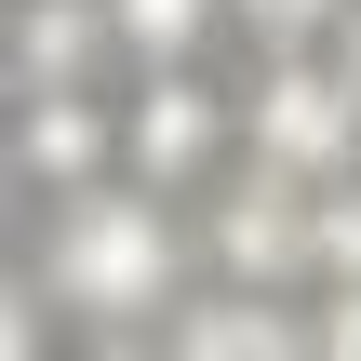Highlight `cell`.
Listing matches in <instances>:
<instances>
[{
	"instance_id": "6da1fadb",
	"label": "cell",
	"mask_w": 361,
	"mask_h": 361,
	"mask_svg": "<svg viewBox=\"0 0 361 361\" xmlns=\"http://www.w3.org/2000/svg\"><path fill=\"white\" fill-rule=\"evenodd\" d=\"M27 268H40L54 322L94 335V322H174L188 281H201V241H188V201H161L134 174H94V188L40 201V255Z\"/></svg>"
},
{
	"instance_id": "7a4b0ae2",
	"label": "cell",
	"mask_w": 361,
	"mask_h": 361,
	"mask_svg": "<svg viewBox=\"0 0 361 361\" xmlns=\"http://www.w3.org/2000/svg\"><path fill=\"white\" fill-rule=\"evenodd\" d=\"M188 241H201V281H241V295H308V281H322V188L241 147V161L188 201Z\"/></svg>"
},
{
	"instance_id": "3957f363",
	"label": "cell",
	"mask_w": 361,
	"mask_h": 361,
	"mask_svg": "<svg viewBox=\"0 0 361 361\" xmlns=\"http://www.w3.org/2000/svg\"><path fill=\"white\" fill-rule=\"evenodd\" d=\"M241 161V80L228 67H134L121 80V174L161 201H201Z\"/></svg>"
},
{
	"instance_id": "277c9868",
	"label": "cell",
	"mask_w": 361,
	"mask_h": 361,
	"mask_svg": "<svg viewBox=\"0 0 361 361\" xmlns=\"http://www.w3.org/2000/svg\"><path fill=\"white\" fill-rule=\"evenodd\" d=\"M241 147L281 161V174H308V188L361 174V80L335 67V40H295V54L241 67Z\"/></svg>"
},
{
	"instance_id": "5b68a950",
	"label": "cell",
	"mask_w": 361,
	"mask_h": 361,
	"mask_svg": "<svg viewBox=\"0 0 361 361\" xmlns=\"http://www.w3.org/2000/svg\"><path fill=\"white\" fill-rule=\"evenodd\" d=\"M0 161H13V201H67V188L121 174V80L0 94Z\"/></svg>"
},
{
	"instance_id": "8992f818",
	"label": "cell",
	"mask_w": 361,
	"mask_h": 361,
	"mask_svg": "<svg viewBox=\"0 0 361 361\" xmlns=\"http://www.w3.org/2000/svg\"><path fill=\"white\" fill-rule=\"evenodd\" d=\"M161 361H308V295L188 281V308L161 322Z\"/></svg>"
},
{
	"instance_id": "52a82bcc",
	"label": "cell",
	"mask_w": 361,
	"mask_h": 361,
	"mask_svg": "<svg viewBox=\"0 0 361 361\" xmlns=\"http://www.w3.org/2000/svg\"><path fill=\"white\" fill-rule=\"evenodd\" d=\"M67 80H121L107 0H13V27H0V94H67Z\"/></svg>"
},
{
	"instance_id": "ba28073f",
	"label": "cell",
	"mask_w": 361,
	"mask_h": 361,
	"mask_svg": "<svg viewBox=\"0 0 361 361\" xmlns=\"http://www.w3.org/2000/svg\"><path fill=\"white\" fill-rule=\"evenodd\" d=\"M107 40H121V80L134 67H214L228 0H107Z\"/></svg>"
},
{
	"instance_id": "9c48e42d",
	"label": "cell",
	"mask_w": 361,
	"mask_h": 361,
	"mask_svg": "<svg viewBox=\"0 0 361 361\" xmlns=\"http://www.w3.org/2000/svg\"><path fill=\"white\" fill-rule=\"evenodd\" d=\"M348 0H228V40L241 54H295V40H335Z\"/></svg>"
},
{
	"instance_id": "30bf717a",
	"label": "cell",
	"mask_w": 361,
	"mask_h": 361,
	"mask_svg": "<svg viewBox=\"0 0 361 361\" xmlns=\"http://www.w3.org/2000/svg\"><path fill=\"white\" fill-rule=\"evenodd\" d=\"M54 335H67V322H54L40 268H13V255H0V361H67Z\"/></svg>"
},
{
	"instance_id": "8fae6325",
	"label": "cell",
	"mask_w": 361,
	"mask_h": 361,
	"mask_svg": "<svg viewBox=\"0 0 361 361\" xmlns=\"http://www.w3.org/2000/svg\"><path fill=\"white\" fill-rule=\"evenodd\" d=\"M308 361H361V281H308Z\"/></svg>"
},
{
	"instance_id": "7c38bea8",
	"label": "cell",
	"mask_w": 361,
	"mask_h": 361,
	"mask_svg": "<svg viewBox=\"0 0 361 361\" xmlns=\"http://www.w3.org/2000/svg\"><path fill=\"white\" fill-rule=\"evenodd\" d=\"M67 361H161V322H94Z\"/></svg>"
},
{
	"instance_id": "4fadbf2b",
	"label": "cell",
	"mask_w": 361,
	"mask_h": 361,
	"mask_svg": "<svg viewBox=\"0 0 361 361\" xmlns=\"http://www.w3.org/2000/svg\"><path fill=\"white\" fill-rule=\"evenodd\" d=\"M335 67H348V80H361V0H348V27H335Z\"/></svg>"
},
{
	"instance_id": "5bb4252c",
	"label": "cell",
	"mask_w": 361,
	"mask_h": 361,
	"mask_svg": "<svg viewBox=\"0 0 361 361\" xmlns=\"http://www.w3.org/2000/svg\"><path fill=\"white\" fill-rule=\"evenodd\" d=\"M0 214H13V161H0Z\"/></svg>"
},
{
	"instance_id": "9a60e30c",
	"label": "cell",
	"mask_w": 361,
	"mask_h": 361,
	"mask_svg": "<svg viewBox=\"0 0 361 361\" xmlns=\"http://www.w3.org/2000/svg\"><path fill=\"white\" fill-rule=\"evenodd\" d=\"M0 27H13V0H0Z\"/></svg>"
}]
</instances>
